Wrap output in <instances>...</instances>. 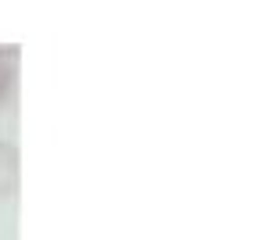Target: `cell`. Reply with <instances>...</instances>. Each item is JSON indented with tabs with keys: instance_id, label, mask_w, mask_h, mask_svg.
Segmentation results:
<instances>
[{
	"instance_id": "6da1fadb",
	"label": "cell",
	"mask_w": 258,
	"mask_h": 240,
	"mask_svg": "<svg viewBox=\"0 0 258 240\" xmlns=\"http://www.w3.org/2000/svg\"><path fill=\"white\" fill-rule=\"evenodd\" d=\"M18 179H22V154H18L15 144L0 140V201L15 197Z\"/></svg>"
},
{
	"instance_id": "7a4b0ae2",
	"label": "cell",
	"mask_w": 258,
	"mask_h": 240,
	"mask_svg": "<svg viewBox=\"0 0 258 240\" xmlns=\"http://www.w3.org/2000/svg\"><path fill=\"white\" fill-rule=\"evenodd\" d=\"M18 50L15 47H0V104L11 97L15 90V76H18Z\"/></svg>"
}]
</instances>
